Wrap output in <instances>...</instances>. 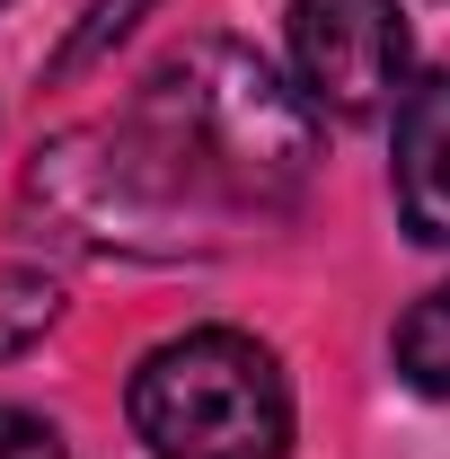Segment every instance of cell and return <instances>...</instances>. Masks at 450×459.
Returning a JSON list of instances; mask_svg holds the SVG:
<instances>
[{"label":"cell","instance_id":"cell-4","mask_svg":"<svg viewBox=\"0 0 450 459\" xmlns=\"http://www.w3.org/2000/svg\"><path fill=\"white\" fill-rule=\"evenodd\" d=\"M397 212L424 247H450V71L397 98Z\"/></svg>","mask_w":450,"mask_h":459},{"label":"cell","instance_id":"cell-8","mask_svg":"<svg viewBox=\"0 0 450 459\" xmlns=\"http://www.w3.org/2000/svg\"><path fill=\"white\" fill-rule=\"evenodd\" d=\"M0 459H62V433L27 406H0Z\"/></svg>","mask_w":450,"mask_h":459},{"label":"cell","instance_id":"cell-6","mask_svg":"<svg viewBox=\"0 0 450 459\" xmlns=\"http://www.w3.org/2000/svg\"><path fill=\"white\" fill-rule=\"evenodd\" d=\"M142 9H151V0H89V18L62 36V54H54V80H80L89 62H107L115 45L142 27Z\"/></svg>","mask_w":450,"mask_h":459},{"label":"cell","instance_id":"cell-7","mask_svg":"<svg viewBox=\"0 0 450 459\" xmlns=\"http://www.w3.org/2000/svg\"><path fill=\"white\" fill-rule=\"evenodd\" d=\"M54 318H62V291L45 283V274H0V362L27 353Z\"/></svg>","mask_w":450,"mask_h":459},{"label":"cell","instance_id":"cell-1","mask_svg":"<svg viewBox=\"0 0 450 459\" xmlns=\"http://www.w3.org/2000/svg\"><path fill=\"white\" fill-rule=\"evenodd\" d=\"M309 169H318V107L282 89L247 45L203 36L160 62L115 124L36 151L27 195L80 247L186 256L203 238H229V221L291 212Z\"/></svg>","mask_w":450,"mask_h":459},{"label":"cell","instance_id":"cell-3","mask_svg":"<svg viewBox=\"0 0 450 459\" xmlns=\"http://www.w3.org/2000/svg\"><path fill=\"white\" fill-rule=\"evenodd\" d=\"M406 18L397 0H291V71L300 98L336 124H380L406 98Z\"/></svg>","mask_w":450,"mask_h":459},{"label":"cell","instance_id":"cell-2","mask_svg":"<svg viewBox=\"0 0 450 459\" xmlns=\"http://www.w3.org/2000/svg\"><path fill=\"white\" fill-rule=\"evenodd\" d=\"M133 433L160 459H282L291 451V380L256 336L195 327L142 353Z\"/></svg>","mask_w":450,"mask_h":459},{"label":"cell","instance_id":"cell-5","mask_svg":"<svg viewBox=\"0 0 450 459\" xmlns=\"http://www.w3.org/2000/svg\"><path fill=\"white\" fill-rule=\"evenodd\" d=\"M397 371H406L424 398H450V283L424 291V300L397 318Z\"/></svg>","mask_w":450,"mask_h":459}]
</instances>
